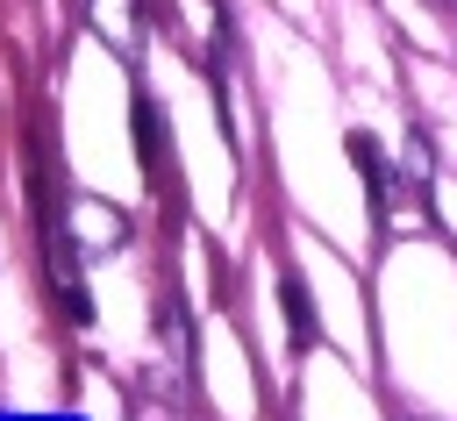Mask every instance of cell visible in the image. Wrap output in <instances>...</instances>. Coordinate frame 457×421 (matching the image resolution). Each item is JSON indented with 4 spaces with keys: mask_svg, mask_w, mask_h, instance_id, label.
<instances>
[{
    "mask_svg": "<svg viewBox=\"0 0 457 421\" xmlns=\"http://www.w3.org/2000/svg\"><path fill=\"white\" fill-rule=\"evenodd\" d=\"M50 285H57V300H64V314L71 321H86L93 307H86V285H79V257H71V243L64 235H50Z\"/></svg>",
    "mask_w": 457,
    "mask_h": 421,
    "instance_id": "6da1fadb",
    "label": "cell"
},
{
    "mask_svg": "<svg viewBox=\"0 0 457 421\" xmlns=\"http://www.w3.org/2000/svg\"><path fill=\"white\" fill-rule=\"evenodd\" d=\"M286 314H293V343H314V321H307V293H300V278H286Z\"/></svg>",
    "mask_w": 457,
    "mask_h": 421,
    "instance_id": "7a4b0ae2",
    "label": "cell"
}]
</instances>
